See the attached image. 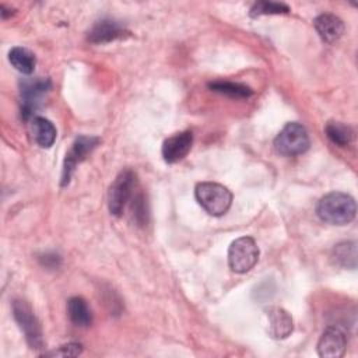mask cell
I'll return each mask as SVG.
<instances>
[{"mask_svg": "<svg viewBox=\"0 0 358 358\" xmlns=\"http://www.w3.org/2000/svg\"><path fill=\"white\" fill-rule=\"evenodd\" d=\"M131 210H133V218L136 220V222L138 225H144L147 222L148 213H147V203L141 193L137 196H133Z\"/></svg>", "mask_w": 358, "mask_h": 358, "instance_id": "obj_21", "label": "cell"}, {"mask_svg": "<svg viewBox=\"0 0 358 358\" xmlns=\"http://www.w3.org/2000/svg\"><path fill=\"white\" fill-rule=\"evenodd\" d=\"M136 173L131 169H123L115 178L108 190V207L110 214L120 217L129 200L134 196Z\"/></svg>", "mask_w": 358, "mask_h": 358, "instance_id": "obj_4", "label": "cell"}, {"mask_svg": "<svg viewBox=\"0 0 358 358\" xmlns=\"http://www.w3.org/2000/svg\"><path fill=\"white\" fill-rule=\"evenodd\" d=\"M267 316V331L268 336L274 340L287 338L294 330V322L291 315L280 308V306H270L266 309Z\"/></svg>", "mask_w": 358, "mask_h": 358, "instance_id": "obj_10", "label": "cell"}, {"mask_svg": "<svg viewBox=\"0 0 358 358\" xmlns=\"http://www.w3.org/2000/svg\"><path fill=\"white\" fill-rule=\"evenodd\" d=\"M208 88L214 92H220L231 98H248L253 94L248 85L232 81H214L208 84Z\"/></svg>", "mask_w": 358, "mask_h": 358, "instance_id": "obj_19", "label": "cell"}, {"mask_svg": "<svg viewBox=\"0 0 358 358\" xmlns=\"http://www.w3.org/2000/svg\"><path fill=\"white\" fill-rule=\"evenodd\" d=\"M327 137L337 145L345 147L354 138V130L341 122H329L324 127Z\"/></svg>", "mask_w": 358, "mask_h": 358, "instance_id": "obj_18", "label": "cell"}, {"mask_svg": "<svg viewBox=\"0 0 358 358\" xmlns=\"http://www.w3.org/2000/svg\"><path fill=\"white\" fill-rule=\"evenodd\" d=\"M259 248L253 238L241 236L228 248V264L235 273H248L257 263Z\"/></svg>", "mask_w": 358, "mask_h": 358, "instance_id": "obj_5", "label": "cell"}, {"mask_svg": "<svg viewBox=\"0 0 358 358\" xmlns=\"http://www.w3.org/2000/svg\"><path fill=\"white\" fill-rule=\"evenodd\" d=\"M81 352H83L81 344L70 343V344L62 345L59 350H55V351L48 352L46 355H49V357H77V355H80Z\"/></svg>", "mask_w": 358, "mask_h": 358, "instance_id": "obj_22", "label": "cell"}, {"mask_svg": "<svg viewBox=\"0 0 358 358\" xmlns=\"http://www.w3.org/2000/svg\"><path fill=\"white\" fill-rule=\"evenodd\" d=\"M274 148L285 157L303 154L309 148V136L306 129L298 122L287 123L274 138Z\"/></svg>", "mask_w": 358, "mask_h": 358, "instance_id": "obj_3", "label": "cell"}, {"mask_svg": "<svg viewBox=\"0 0 358 358\" xmlns=\"http://www.w3.org/2000/svg\"><path fill=\"white\" fill-rule=\"evenodd\" d=\"M193 144L192 131H180L168 137L162 144V157L165 162L175 164L183 159Z\"/></svg>", "mask_w": 358, "mask_h": 358, "instance_id": "obj_11", "label": "cell"}, {"mask_svg": "<svg viewBox=\"0 0 358 358\" xmlns=\"http://www.w3.org/2000/svg\"><path fill=\"white\" fill-rule=\"evenodd\" d=\"M67 313L70 320L78 327H88L92 322L91 310L81 296H71L67 301Z\"/></svg>", "mask_w": 358, "mask_h": 358, "instance_id": "obj_16", "label": "cell"}, {"mask_svg": "<svg viewBox=\"0 0 358 358\" xmlns=\"http://www.w3.org/2000/svg\"><path fill=\"white\" fill-rule=\"evenodd\" d=\"M13 316L15 322L18 323L20 329L22 330L25 340L28 345L32 350H41L43 348V337H42V329L41 324L34 315L31 306L21 299H15L13 302Z\"/></svg>", "mask_w": 358, "mask_h": 358, "instance_id": "obj_6", "label": "cell"}, {"mask_svg": "<svg viewBox=\"0 0 358 358\" xmlns=\"http://www.w3.org/2000/svg\"><path fill=\"white\" fill-rule=\"evenodd\" d=\"M289 13V8L284 3H275V1H257L252 6L249 15L256 18L260 15H271V14H287Z\"/></svg>", "mask_w": 358, "mask_h": 358, "instance_id": "obj_20", "label": "cell"}, {"mask_svg": "<svg viewBox=\"0 0 358 358\" xmlns=\"http://www.w3.org/2000/svg\"><path fill=\"white\" fill-rule=\"evenodd\" d=\"M49 88H50V81L42 77L24 80L21 83V99H22L21 112L24 119H28L29 116H32L34 110H36V108L42 102L43 95L48 92Z\"/></svg>", "mask_w": 358, "mask_h": 358, "instance_id": "obj_7", "label": "cell"}, {"mask_svg": "<svg viewBox=\"0 0 358 358\" xmlns=\"http://www.w3.org/2000/svg\"><path fill=\"white\" fill-rule=\"evenodd\" d=\"M8 60L11 63V66L22 73V74H31L34 73L35 64H36V57L35 55L22 46H15L8 52Z\"/></svg>", "mask_w": 358, "mask_h": 358, "instance_id": "obj_17", "label": "cell"}, {"mask_svg": "<svg viewBox=\"0 0 358 358\" xmlns=\"http://www.w3.org/2000/svg\"><path fill=\"white\" fill-rule=\"evenodd\" d=\"M313 27H315L316 32L319 34V36L322 38V41H324L327 43L337 42L343 36L344 29H345L343 20L330 13L317 15L313 21Z\"/></svg>", "mask_w": 358, "mask_h": 358, "instance_id": "obj_12", "label": "cell"}, {"mask_svg": "<svg viewBox=\"0 0 358 358\" xmlns=\"http://www.w3.org/2000/svg\"><path fill=\"white\" fill-rule=\"evenodd\" d=\"M126 29L113 20L98 21L88 32V41L92 43H108L124 36Z\"/></svg>", "mask_w": 358, "mask_h": 358, "instance_id": "obj_13", "label": "cell"}, {"mask_svg": "<svg viewBox=\"0 0 358 358\" xmlns=\"http://www.w3.org/2000/svg\"><path fill=\"white\" fill-rule=\"evenodd\" d=\"M330 260L334 266L343 268H355L357 267V243L354 241L337 243L330 255Z\"/></svg>", "mask_w": 358, "mask_h": 358, "instance_id": "obj_15", "label": "cell"}, {"mask_svg": "<svg viewBox=\"0 0 358 358\" xmlns=\"http://www.w3.org/2000/svg\"><path fill=\"white\" fill-rule=\"evenodd\" d=\"M319 218L331 225H345L355 218V200L343 192H330L324 194L316 207Z\"/></svg>", "mask_w": 358, "mask_h": 358, "instance_id": "obj_1", "label": "cell"}, {"mask_svg": "<svg viewBox=\"0 0 358 358\" xmlns=\"http://www.w3.org/2000/svg\"><path fill=\"white\" fill-rule=\"evenodd\" d=\"M199 204L214 217L225 214L232 204V193L222 185L215 182H201L194 189Z\"/></svg>", "mask_w": 358, "mask_h": 358, "instance_id": "obj_2", "label": "cell"}, {"mask_svg": "<svg viewBox=\"0 0 358 358\" xmlns=\"http://www.w3.org/2000/svg\"><path fill=\"white\" fill-rule=\"evenodd\" d=\"M345 347V333L337 326H330L322 333L317 341V354L323 358H340L344 355Z\"/></svg>", "mask_w": 358, "mask_h": 358, "instance_id": "obj_9", "label": "cell"}, {"mask_svg": "<svg viewBox=\"0 0 358 358\" xmlns=\"http://www.w3.org/2000/svg\"><path fill=\"white\" fill-rule=\"evenodd\" d=\"M98 143H99V140L92 136H80L76 138V141L73 143L71 148L69 150V152L66 154V158H64L63 173H62V186L69 183L77 164L84 161L85 157L96 147Z\"/></svg>", "mask_w": 358, "mask_h": 358, "instance_id": "obj_8", "label": "cell"}, {"mask_svg": "<svg viewBox=\"0 0 358 358\" xmlns=\"http://www.w3.org/2000/svg\"><path fill=\"white\" fill-rule=\"evenodd\" d=\"M31 133L35 143L42 148H49L56 140V127L53 123L42 116H35L31 120Z\"/></svg>", "mask_w": 358, "mask_h": 358, "instance_id": "obj_14", "label": "cell"}]
</instances>
